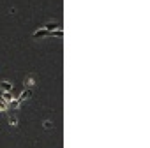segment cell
<instances>
[{"label":"cell","instance_id":"1","mask_svg":"<svg viewBox=\"0 0 150 148\" xmlns=\"http://www.w3.org/2000/svg\"><path fill=\"white\" fill-rule=\"evenodd\" d=\"M0 88H2L4 92H13L14 90V85L9 83V81H0Z\"/></svg>","mask_w":150,"mask_h":148},{"label":"cell","instance_id":"2","mask_svg":"<svg viewBox=\"0 0 150 148\" xmlns=\"http://www.w3.org/2000/svg\"><path fill=\"white\" fill-rule=\"evenodd\" d=\"M30 97H32V90H30V88H27L25 92H21V95L18 97V101H20V104H21L23 101H27V99H30Z\"/></svg>","mask_w":150,"mask_h":148},{"label":"cell","instance_id":"3","mask_svg":"<svg viewBox=\"0 0 150 148\" xmlns=\"http://www.w3.org/2000/svg\"><path fill=\"white\" fill-rule=\"evenodd\" d=\"M13 99H14V97H13V92H4V94H2V101H4L6 104H9Z\"/></svg>","mask_w":150,"mask_h":148},{"label":"cell","instance_id":"4","mask_svg":"<svg viewBox=\"0 0 150 148\" xmlns=\"http://www.w3.org/2000/svg\"><path fill=\"white\" fill-rule=\"evenodd\" d=\"M44 35H48V30H44V28H42V30L34 32V35H32V37H34V39H39V37H44Z\"/></svg>","mask_w":150,"mask_h":148},{"label":"cell","instance_id":"5","mask_svg":"<svg viewBox=\"0 0 150 148\" xmlns=\"http://www.w3.org/2000/svg\"><path fill=\"white\" fill-rule=\"evenodd\" d=\"M48 35H50V37H62L64 32H62L60 28H57V30H53V32H48Z\"/></svg>","mask_w":150,"mask_h":148},{"label":"cell","instance_id":"6","mask_svg":"<svg viewBox=\"0 0 150 148\" xmlns=\"http://www.w3.org/2000/svg\"><path fill=\"white\" fill-rule=\"evenodd\" d=\"M9 125L11 127H16L18 125V118H16V115L13 113V115H9Z\"/></svg>","mask_w":150,"mask_h":148},{"label":"cell","instance_id":"7","mask_svg":"<svg viewBox=\"0 0 150 148\" xmlns=\"http://www.w3.org/2000/svg\"><path fill=\"white\" fill-rule=\"evenodd\" d=\"M9 106H11L13 109H18V108H20V101H18V99H13V101L9 102Z\"/></svg>","mask_w":150,"mask_h":148},{"label":"cell","instance_id":"8","mask_svg":"<svg viewBox=\"0 0 150 148\" xmlns=\"http://www.w3.org/2000/svg\"><path fill=\"white\" fill-rule=\"evenodd\" d=\"M25 85H27V87H32V85H34V76L25 78Z\"/></svg>","mask_w":150,"mask_h":148},{"label":"cell","instance_id":"9","mask_svg":"<svg viewBox=\"0 0 150 148\" xmlns=\"http://www.w3.org/2000/svg\"><path fill=\"white\" fill-rule=\"evenodd\" d=\"M0 111H2V113H4V111H7V104H6L2 99H0Z\"/></svg>","mask_w":150,"mask_h":148},{"label":"cell","instance_id":"10","mask_svg":"<svg viewBox=\"0 0 150 148\" xmlns=\"http://www.w3.org/2000/svg\"><path fill=\"white\" fill-rule=\"evenodd\" d=\"M51 127H53V123H51L50 120H46V122H44V129H51Z\"/></svg>","mask_w":150,"mask_h":148}]
</instances>
